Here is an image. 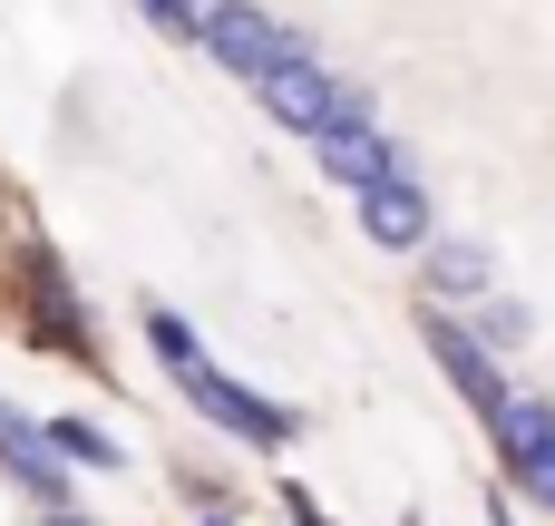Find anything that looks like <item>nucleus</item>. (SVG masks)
<instances>
[{
  "instance_id": "nucleus-1",
  "label": "nucleus",
  "mask_w": 555,
  "mask_h": 526,
  "mask_svg": "<svg viewBox=\"0 0 555 526\" xmlns=\"http://www.w3.org/2000/svg\"><path fill=\"white\" fill-rule=\"evenodd\" d=\"M195 39H205V59H224L234 78H273V68H312V39L302 29H283L273 10H254V0H205V20H195Z\"/></svg>"
},
{
  "instance_id": "nucleus-2",
  "label": "nucleus",
  "mask_w": 555,
  "mask_h": 526,
  "mask_svg": "<svg viewBox=\"0 0 555 526\" xmlns=\"http://www.w3.org/2000/svg\"><path fill=\"white\" fill-rule=\"evenodd\" d=\"M263 117L322 146L332 127H371V88H351V78H322V59H312V68H273V78H263Z\"/></svg>"
},
{
  "instance_id": "nucleus-3",
  "label": "nucleus",
  "mask_w": 555,
  "mask_h": 526,
  "mask_svg": "<svg viewBox=\"0 0 555 526\" xmlns=\"http://www.w3.org/2000/svg\"><path fill=\"white\" fill-rule=\"evenodd\" d=\"M176 381H185V400H195L215 429H234V439H254V449H283V439H293V410H273L263 390L224 381L215 361H195V371H176Z\"/></svg>"
},
{
  "instance_id": "nucleus-4",
  "label": "nucleus",
  "mask_w": 555,
  "mask_h": 526,
  "mask_svg": "<svg viewBox=\"0 0 555 526\" xmlns=\"http://www.w3.org/2000/svg\"><path fill=\"white\" fill-rule=\"evenodd\" d=\"M429 361H439V371H449V390H459V400H468V410H478V420H498V410H507V400H517V390H507V381H498V361H488V351H478V332H459V322H429Z\"/></svg>"
},
{
  "instance_id": "nucleus-5",
  "label": "nucleus",
  "mask_w": 555,
  "mask_h": 526,
  "mask_svg": "<svg viewBox=\"0 0 555 526\" xmlns=\"http://www.w3.org/2000/svg\"><path fill=\"white\" fill-rule=\"evenodd\" d=\"M312 166H322L332 185H351V195H371V185H390V176H400V156H390V137H380V127H332V137L312 146Z\"/></svg>"
},
{
  "instance_id": "nucleus-6",
  "label": "nucleus",
  "mask_w": 555,
  "mask_h": 526,
  "mask_svg": "<svg viewBox=\"0 0 555 526\" xmlns=\"http://www.w3.org/2000/svg\"><path fill=\"white\" fill-rule=\"evenodd\" d=\"M361 224H371V244L420 254V244H429V195H420L410 176H390V185H371V195H361Z\"/></svg>"
},
{
  "instance_id": "nucleus-7",
  "label": "nucleus",
  "mask_w": 555,
  "mask_h": 526,
  "mask_svg": "<svg viewBox=\"0 0 555 526\" xmlns=\"http://www.w3.org/2000/svg\"><path fill=\"white\" fill-rule=\"evenodd\" d=\"M0 459H10V478H20V488H39L49 508L68 498V478H59V449H49V429H29L20 410H0Z\"/></svg>"
},
{
  "instance_id": "nucleus-8",
  "label": "nucleus",
  "mask_w": 555,
  "mask_h": 526,
  "mask_svg": "<svg viewBox=\"0 0 555 526\" xmlns=\"http://www.w3.org/2000/svg\"><path fill=\"white\" fill-rule=\"evenodd\" d=\"M488 429H498V459H507V469H527V459H546V449H555V410H546V400H527V390H517Z\"/></svg>"
},
{
  "instance_id": "nucleus-9",
  "label": "nucleus",
  "mask_w": 555,
  "mask_h": 526,
  "mask_svg": "<svg viewBox=\"0 0 555 526\" xmlns=\"http://www.w3.org/2000/svg\"><path fill=\"white\" fill-rule=\"evenodd\" d=\"M488 283H498L488 244H429V293H439V303H478Z\"/></svg>"
},
{
  "instance_id": "nucleus-10",
  "label": "nucleus",
  "mask_w": 555,
  "mask_h": 526,
  "mask_svg": "<svg viewBox=\"0 0 555 526\" xmlns=\"http://www.w3.org/2000/svg\"><path fill=\"white\" fill-rule=\"evenodd\" d=\"M527 332H537V312H527V303H507V293H498V303H478V351H517Z\"/></svg>"
},
{
  "instance_id": "nucleus-11",
  "label": "nucleus",
  "mask_w": 555,
  "mask_h": 526,
  "mask_svg": "<svg viewBox=\"0 0 555 526\" xmlns=\"http://www.w3.org/2000/svg\"><path fill=\"white\" fill-rule=\"evenodd\" d=\"M49 449H59V459H78V469H117V459H127V449H117L107 429H88V420H59V429H49Z\"/></svg>"
},
{
  "instance_id": "nucleus-12",
  "label": "nucleus",
  "mask_w": 555,
  "mask_h": 526,
  "mask_svg": "<svg viewBox=\"0 0 555 526\" xmlns=\"http://www.w3.org/2000/svg\"><path fill=\"white\" fill-rule=\"evenodd\" d=\"M146 351H156V361H166V371H195V361H205V351H195V332H185V322H176V312H166V303H156V312H146Z\"/></svg>"
},
{
  "instance_id": "nucleus-13",
  "label": "nucleus",
  "mask_w": 555,
  "mask_h": 526,
  "mask_svg": "<svg viewBox=\"0 0 555 526\" xmlns=\"http://www.w3.org/2000/svg\"><path fill=\"white\" fill-rule=\"evenodd\" d=\"M517 488H527V498H546V508H555V449H546V459H527V469H517Z\"/></svg>"
},
{
  "instance_id": "nucleus-14",
  "label": "nucleus",
  "mask_w": 555,
  "mask_h": 526,
  "mask_svg": "<svg viewBox=\"0 0 555 526\" xmlns=\"http://www.w3.org/2000/svg\"><path fill=\"white\" fill-rule=\"evenodd\" d=\"M146 10H156L166 29H195V20H205V0H146Z\"/></svg>"
},
{
  "instance_id": "nucleus-15",
  "label": "nucleus",
  "mask_w": 555,
  "mask_h": 526,
  "mask_svg": "<svg viewBox=\"0 0 555 526\" xmlns=\"http://www.w3.org/2000/svg\"><path fill=\"white\" fill-rule=\"evenodd\" d=\"M49 526H88V517H68V508H59V517H49Z\"/></svg>"
},
{
  "instance_id": "nucleus-16",
  "label": "nucleus",
  "mask_w": 555,
  "mask_h": 526,
  "mask_svg": "<svg viewBox=\"0 0 555 526\" xmlns=\"http://www.w3.org/2000/svg\"><path fill=\"white\" fill-rule=\"evenodd\" d=\"M488 526H507V508H488Z\"/></svg>"
}]
</instances>
